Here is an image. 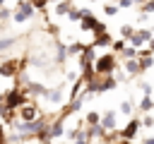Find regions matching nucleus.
Here are the masks:
<instances>
[{
	"instance_id": "obj_11",
	"label": "nucleus",
	"mask_w": 154,
	"mask_h": 144,
	"mask_svg": "<svg viewBox=\"0 0 154 144\" xmlns=\"http://www.w3.org/2000/svg\"><path fill=\"white\" fill-rule=\"evenodd\" d=\"M46 132H48V139H53V137H60V134H63V120H55L51 127H46Z\"/></svg>"
},
{
	"instance_id": "obj_4",
	"label": "nucleus",
	"mask_w": 154,
	"mask_h": 144,
	"mask_svg": "<svg viewBox=\"0 0 154 144\" xmlns=\"http://www.w3.org/2000/svg\"><path fill=\"white\" fill-rule=\"evenodd\" d=\"M26 103V96H24V91H19V89H12V91H7L5 94V106L10 108V110H17L19 106H24Z\"/></svg>"
},
{
	"instance_id": "obj_3",
	"label": "nucleus",
	"mask_w": 154,
	"mask_h": 144,
	"mask_svg": "<svg viewBox=\"0 0 154 144\" xmlns=\"http://www.w3.org/2000/svg\"><path fill=\"white\" fill-rule=\"evenodd\" d=\"M46 130V120L43 118H34V120H22L17 122V132H31V134H41Z\"/></svg>"
},
{
	"instance_id": "obj_1",
	"label": "nucleus",
	"mask_w": 154,
	"mask_h": 144,
	"mask_svg": "<svg viewBox=\"0 0 154 144\" xmlns=\"http://www.w3.org/2000/svg\"><path fill=\"white\" fill-rule=\"evenodd\" d=\"M94 72L96 74H113L116 72V55L113 53H103L101 58H96L94 60Z\"/></svg>"
},
{
	"instance_id": "obj_39",
	"label": "nucleus",
	"mask_w": 154,
	"mask_h": 144,
	"mask_svg": "<svg viewBox=\"0 0 154 144\" xmlns=\"http://www.w3.org/2000/svg\"><path fill=\"white\" fill-rule=\"evenodd\" d=\"M120 144H128V139H125V142H120Z\"/></svg>"
},
{
	"instance_id": "obj_13",
	"label": "nucleus",
	"mask_w": 154,
	"mask_h": 144,
	"mask_svg": "<svg viewBox=\"0 0 154 144\" xmlns=\"http://www.w3.org/2000/svg\"><path fill=\"white\" fill-rule=\"evenodd\" d=\"M113 125H116V113L108 110V113L103 115V120H101V127H103V130H113Z\"/></svg>"
},
{
	"instance_id": "obj_37",
	"label": "nucleus",
	"mask_w": 154,
	"mask_h": 144,
	"mask_svg": "<svg viewBox=\"0 0 154 144\" xmlns=\"http://www.w3.org/2000/svg\"><path fill=\"white\" fill-rule=\"evenodd\" d=\"M48 2H60V0H48Z\"/></svg>"
},
{
	"instance_id": "obj_18",
	"label": "nucleus",
	"mask_w": 154,
	"mask_h": 144,
	"mask_svg": "<svg viewBox=\"0 0 154 144\" xmlns=\"http://www.w3.org/2000/svg\"><path fill=\"white\" fill-rule=\"evenodd\" d=\"M82 50H84L82 43H72V46H67V55H79Z\"/></svg>"
},
{
	"instance_id": "obj_34",
	"label": "nucleus",
	"mask_w": 154,
	"mask_h": 144,
	"mask_svg": "<svg viewBox=\"0 0 154 144\" xmlns=\"http://www.w3.org/2000/svg\"><path fill=\"white\" fill-rule=\"evenodd\" d=\"M142 2H147V0H132V5H142Z\"/></svg>"
},
{
	"instance_id": "obj_17",
	"label": "nucleus",
	"mask_w": 154,
	"mask_h": 144,
	"mask_svg": "<svg viewBox=\"0 0 154 144\" xmlns=\"http://www.w3.org/2000/svg\"><path fill=\"white\" fill-rule=\"evenodd\" d=\"M132 34H135V29H132V26H130V24H123V26H120V36H123V38H125V41H128V38H130V36H132Z\"/></svg>"
},
{
	"instance_id": "obj_6",
	"label": "nucleus",
	"mask_w": 154,
	"mask_h": 144,
	"mask_svg": "<svg viewBox=\"0 0 154 144\" xmlns=\"http://www.w3.org/2000/svg\"><path fill=\"white\" fill-rule=\"evenodd\" d=\"M149 38H152V31H149V29H140V31H135V34H132L128 41H130V46L140 48V46H144Z\"/></svg>"
},
{
	"instance_id": "obj_2",
	"label": "nucleus",
	"mask_w": 154,
	"mask_h": 144,
	"mask_svg": "<svg viewBox=\"0 0 154 144\" xmlns=\"http://www.w3.org/2000/svg\"><path fill=\"white\" fill-rule=\"evenodd\" d=\"M34 5H31V0H19L17 2V10L12 12V19L14 22H26L29 17H34Z\"/></svg>"
},
{
	"instance_id": "obj_41",
	"label": "nucleus",
	"mask_w": 154,
	"mask_h": 144,
	"mask_svg": "<svg viewBox=\"0 0 154 144\" xmlns=\"http://www.w3.org/2000/svg\"><path fill=\"white\" fill-rule=\"evenodd\" d=\"M116 2H118V0H116Z\"/></svg>"
},
{
	"instance_id": "obj_28",
	"label": "nucleus",
	"mask_w": 154,
	"mask_h": 144,
	"mask_svg": "<svg viewBox=\"0 0 154 144\" xmlns=\"http://www.w3.org/2000/svg\"><path fill=\"white\" fill-rule=\"evenodd\" d=\"M87 120H89L91 125H96V122H99V115H96V113H89V115H87Z\"/></svg>"
},
{
	"instance_id": "obj_36",
	"label": "nucleus",
	"mask_w": 154,
	"mask_h": 144,
	"mask_svg": "<svg viewBox=\"0 0 154 144\" xmlns=\"http://www.w3.org/2000/svg\"><path fill=\"white\" fill-rule=\"evenodd\" d=\"M0 103H5V96H2V94H0Z\"/></svg>"
},
{
	"instance_id": "obj_29",
	"label": "nucleus",
	"mask_w": 154,
	"mask_h": 144,
	"mask_svg": "<svg viewBox=\"0 0 154 144\" xmlns=\"http://www.w3.org/2000/svg\"><path fill=\"white\" fill-rule=\"evenodd\" d=\"M10 14H12V12H10V10H7V7H0V19H7V17H10Z\"/></svg>"
},
{
	"instance_id": "obj_20",
	"label": "nucleus",
	"mask_w": 154,
	"mask_h": 144,
	"mask_svg": "<svg viewBox=\"0 0 154 144\" xmlns=\"http://www.w3.org/2000/svg\"><path fill=\"white\" fill-rule=\"evenodd\" d=\"M65 58H67V48H65V46H58V53H55V60H58V62H63Z\"/></svg>"
},
{
	"instance_id": "obj_23",
	"label": "nucleus",
	"mask_w": 154,
	"mask_h": 144,
	"mask_svg": "<svg viewBox=\"0 0 154 144\" xmlns=\"http://www.w3.org/2000/svg\"><path fill=\"white\" fill-rule=\"evenodd\" d=\"M46 96H48V98H51L53 103H60V98H63V94H60V91H51V94L46 91Z\"/></svg>"
},
{
	"instance_id": "obj_10",
	"label": "nucleus",
	"mask_w": 154,
	"mask_h": 144,
	"mask_svg": "<svg viewBox=\"0 0 154 144\" xmlns=\"http://www.w3.org/2000/svg\"><path fill=\"white\" fill-rule=\"evenodd\" d=\"M137 130H140V122H137V120H132V122L120 132V137H123V139H132V137L137 134Z\"/></svg>"
},
{
	"instance_id": "obj_35",
	"label": "nucleus",
	"mask_w": 154,
	"mask_h": 144,
	"mask_svg": "<svg viewBox=\"0 0 154 144\" xmlns=\"http://www.w3.org/2000/svg\"><path fill=\"white\" fill-rule=\"evenodd\" d=\"M142 144H154V139H144V142H142Z\"/></svg>"
},
{
	"instance_id": "obj_40",
	"label": "nucleus",
	"mask_w": 154,
	"mask_h": 144,
	"mask_svg": "<svg viewBox=\"0 0 154 144\" xmlns=\"http://www.w3.org/2000/svg\"><path fill=\"white\" fill-rule=\"evenodd\" d=\"M91 2H96V0H91Z\"/></svg>"
},
{
	"instance_id": "obj_22",
	"label": "nucleus",
	"mask_w": 154,
	"mask_h": 144,
	"mask_svg": "<svg viewBox=\"0 0 154 144\" xmlns=\"http://www.w3.org/2000/svg\"><path fill=\"white\" fill-rule=\"evenodd\" d=\"M142 12H144V14H152V12H154V0L142 2Z\"/></svg>"
},
{
	"instance_id": "obj_9",
	"label": "nucleus",
	"mask_w": 154,
	"mask_h": 144,
	"mask_svg": "<svg viewBox=\"0 0 154 144\" xmlns=\"http://www.w3.org/2000/svg\"><path fill=\"white\" fill-rule=\"evenodd\" d=\"M113 41H111V34L108 31H103V34H94V41H91V46L94 48H103V46H111Z\"/></svg>"
},
{
	"instance_id": "obj_21",
	"label": "nucleus",
	"mask_w": 154,
	"mask_h": 144,
	"mask_svg": "<svg viewBox=\"0 0 154 144\" xmlns=\"http://www.w3.org/2000/svg\"><path fill=\"white\" fill-rule=\"evenodd\" d=\"M116 12H118V5H103V14L106 17H113Z\"/></svg>"
},
{
	"instance_id": "obj_31",
	"label": "nucleus",
	"mask_w": 154,
	"mask_h": 144,
	"mask_svg": "<svg viewBox=\"0 0 154 144\" xmlns=\"http://www.w3.org/2000/svg\"><path fill=\"white\" fill-rule=\"evenodd\" d=\"M142 91H144V96H149V94H152V84H144V86H142Z\"/></svg>"
},
{
	"instance_id": "obj_38",
	"label": "nucleus",
	"mask_w": 154,
	"mask_h": 144,
	"mask_svg": "<svg viewBox=\"0 0 154 144\" xmlns=\"http://www.w3.org/2000/svg\"><path fill=\"white\" fill-rule=\"evenodd\" d=\"M0 29H2V19H0Z\"/></svg>"
},
{
	"instance_id": "obj_24",
	"label": "nucleus",
	"mask_w": 154,
	"mask_h": 144,
	"mask_svg": "<svg viewBox=\"0 0 154 144\" xmlns=\"http://www.w3.org/2000/svg\"><path fill=\"white\" fill-rule=\"evenodd\" d=\"M152 106H154V103H152V98H149V96H144V98H142V103H140V108H142V110H149Z\"/></svg>"
},
{
	"instance_id": "obj_15",
	"label": "nucleus",
	"mask_w": 154,
	"mask_h": 144,
	"mask_svg": "<svg viewBox=\"0 0 154 144\" xmlns=\"http://www.w3.org/2000/svg\"><path fill=\"white\" fill-rule=\"evenodd\" d=\"M70 7H72V0H60L55 2V14H67Z\"/></svg>"
},
{
	"instance_id": "obj_5",
	"label": "nucleus",
	"mask_w": 154,
	"mask_h": 144,
	"mask_svg": "<svg viewBox=\"0 0 154 144\" xmlns=\"http://www.w3.org/2000/svg\"><path fill=\"white\" fill-rule=\"evenodd\" d=\"M19 70H22V62L17 58H10V60L0 62V77H14Z\"/></svg>"
},
{
	"instance_id": "obj_8",
	"label": "nucleus",
	"mask_w": 154,
	"mask_h": 144,
	"mask_svg": "<svg viewBox=\"0 0 154 144\" xmlns=\"http://www.w3.org/2000/svg\"><path fill=\"white\" fill-rule=\"evenodd\" d=\"M96 24H99V19H96L91 12H87V14L79 19V26H82L84 31H94V26H96Z\"/></svg>"
},
{
	"instance_id": "obj_25",
	"label": "nucleus",
	"mask_w": 154,
	"mask_h": 144,
	"mask_svg": "<svg viewBox=\"0 0 154 144\" xmlns=\"http://www.w3.org/2000/svg\"><path fill=\"white\" fill-rule=\"evenodd\" d=\"M31 5H34V10H46L48 0H31Z\"/></svg>"
},
{
	"instance_id": "obj_26",
	"label": "nucleus",
	"mask_w": 154,
	"mask_h": 144,
	"mask_svg": "<svg viewBox=\"0 0 154 144\" xmlns=\"http://www.w3.org/2000/svg\"><path fill=\"white\" fill-rule=\"evenodd\" d=\"M120 113H125V115H128V113H132V106H130V101H123V103H120Z\"/></svg>"
},
{
	"instance_id": "obj_30",
	"label": "nucleus",
	"mask_w": 154,
	"mask_h": 144,
	"mask_svg": "<svg viewBox=\"0 0 154 144\" xmlns=\"http://www.w3.org/2000/svg\"><path fill=\"white\" fill-rule=\"evenodd\" d=\"M118 7H132V0H118Z\"/></svg>"
},
{
	"instance_id": "obj_27",
	"label": "nucleus",
	"mask_w": 154,
	"mask_h": 144,
	"mask_svg": "<svg viewBox=\"0 0 154 144\" xmlns=\"http://www.w3.org/2000/svg\"><path fill=\"white\" fill-rule=\"evenodd\" d=\"M111 46H113V50H116V53H120V50L125 48V38H123V41H116V43H111Z\"/></svg>"
},
{
	"instance_id": "obj_33",
	"label": "nucleus",
	"mask_w": 154,
	"mask_h": 144,
	"mask_svg": "<svg viewBox=\"0 0 154 144\" xmlns=\"http://www.w3.org/2000/svg\"><path fill=\"white\" fill-rule=\"evenodd\" d=\"M2 139H5V132H2V125H0V144H2Z\"/></svg>"
},
{
	"instance_id": "obj_7",
	"label": "nucleus",
	"mask_w": 154,
	"mask_h": 144,
	"mask_svg": "<svg viewBox=\"0 0 154 144\" xmlns=\"http://www.w3.org/2000/svg\"><path fill=\"white\" fill-rule=\"evenodd\" d=\"M19 118L26 122V120H34V118H38V108L36 106H31V103H24V106H19Z\"/></svg>"
},
{
	"instance_id": "obj_12",
	"label": "nucleus",
	"mask_w": 154,
	"mask_h": 144,
	"mask_svg": "<svg viewBox=\"0 0 154 144\" xmlns=\"http://www.w3.org/2000/svg\"><path fill=\"white\" fill-rule=\"evenodd\" d=\"M87 12H89V10H75V7H70V10H67V19H70V22H79Z\"/></svg>"
},
{
	"instance_id": "obj_14",
	"label": "nucleus",
	"mask_w": 154,
	"mask_h": 144,
	"mask_svg": "<svg viewBox=\"0 0 154 144\" xmlns=\"http://www.w3.org/2000/svg\"><path fill=\"white\" fill-rule=\"evenodd\" d=\"M125 70H128L130 74H137V72L142 70V67H140V60H137V58H130V60L125 62Z\"/></svg>"
},
{
	"instance_id": "obj_19",
	"label": "nucleus",
	"mask_w": 154,
	"mask_h": 144,
	"mask_svg": "<svg viewBox=\"0 0 154 144\" xmlns=\"http://www.w3.org/2000/svg\"><path fill=\"white\" fill-rule=\"evenodd\" d=\"M123 55H125L128 60H130V58H137V48H135V46H125V48H123Z\"/></svg>"
},
{
	"instance_id": "obj_32",
	"label": "nucleus",
	"mask_w": 154,
	"mask_h": 144,
	"mask_svg": "<svg viewBox=\"0 0 154 144\" xmlns=\"http://www.w3.org/2000/svg\"><path fill=\"white\" fill-rule=\"evenodd\" d=\"M147 43H149V50H154V36H152V38H149Z\"/></svg>"
},
{
	"instance_id": "obj_16",
	"label": "nucleus",
	"mask_w": 154,
	"mask_h": 144,
	"mask_svg": "<svg viewBox=\"0 0 154 144\" xmlns=\"http://www.w3.org/2000/svg\"><path fill=\"white\" fill-rule=\"evenodd\" d=\"M26 89H29L31 94H46V86H43V84H36V82H29Z\"/></svg>"
}]
</instances>
